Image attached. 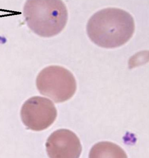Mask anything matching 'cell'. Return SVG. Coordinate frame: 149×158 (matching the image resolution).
<instances>
[{
  "instance_id": "1",
  "label": "cell",
  "mask_w": 149,
  "mask_h": 158,
  "mask_svg": "<svg viewBox=\"0 0 149 158\" xmlns=\"http://www.w3.org/2000/svg\"><path fill=\"white\" fill-rule=\"evenodd\" d=\"M135 24L129 13L116 8H107L98 11L87 23V34L98 46L106 48L125 44L132 36Z\"/></svg>"
},
{
  "instance_id": "2",
  "label": "cell",
  "mask_w": 149,
  "mask_h": 158,
  "mask_svg": "<svg viewBox=\"0 0 149 158\" xmlns=\"http://www.w3.org/2000/svg\"><path fill=\"white\" fill-rule=\"evenodd\" d=\"M24 15L28 26L43 37L58 34L68 20V11L62 0H27Z\"/></svg>"
},
{
  "instance_id": "3",
  "label": "cell",
  "mask_w": 149,
  "mask_h": 158,
  "mask_svg": "<svg viewBox=\"0 0 149 158\" xmlns=\"http://www.w3.org/2000/svg\"><path fill=\"white\" fill-rule=\"evenodd\" d=\"M41 94L56 103L70 99L76 92V81L72 73L59 66H50L39 73L36 79Z\"/></svg>"
},
{
  "instance_id": "4",
  "label": "cell",
  "mask_w": 149,
  "mask_h": 158,
  "mask_svg": "<svg viewBox=\"0 0 149 158\" xmlns=\"http://www.w3.org/2000/svg\"><path fill=\"white\" fill-rule=\"evenodd\" d=\"M57 112L48 98L35 96L27 100L22 108L21 118L28 129L36 131L47 129L55 122Z\"/></svg>"
},
{
  "instance_id": "5",
  "label": "cell",
  "mask_w": 149,
  "mask_h": 158,
  "mask_svg": "<svg viewBox=\"0 0 149 158\" xmlns=\"http://www.w3.org/2000/svg\"><path fill=\"white\" fill-rule=\"evenodd\" d=\"M50 158H79L82 146L79 139L70 130L61 129L54 131L46 143Z\"/></svg>"
},
{
  "instance_id": "6",
  "label": "cell",
  "mask_w": 149,
  "mask_h": 158,
  "mask_svg": "<svg viewBox=\"0 0 149 158\" xmlns=\"http://www.w3.org/2000/svg\"><path fill=\"white\" fill-rule=\"evenodd\" d=\"M125 152L116 144L109 142H100L92 148L90 158H125Z\"/></svg>"
}]
</instances>
